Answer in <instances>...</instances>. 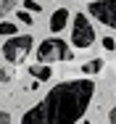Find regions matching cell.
Segmentation results:
<instances>
[{"label": "cell", "mask_w": 116, "mask_h": 124, "mask_svg": "<svg viewBox=\"0 0 116 124\" xmlns=\"http://www.w3.org/2000/svg\"><path fill=\"white\" fill-rule=\"evenodd\" d=\"M95 95L93 79H66L58 82L37 106L21 116L24 124H71L79 122Z\"/></svg>", "instance_id": "obj_1"}, {"label": "cell", "mask_w": 116, "mask_h": 124, "mask_svg": "<svg viewBox=\"0 0 116 124\" xmlns=\"http://www.w3.org/2000/svg\"><path fill=\"white\" fill-rule=\"evenodd\" d=\"M34 48V37L32 34H11V40H5L3 42V55H5V61L8 63H13V66H19L26 61V55L32 53Z\"/></svg>", "instance_id": "obj_2"}, {"label": "cell", "mask_w": 116, "mask_h": 124, "mask_svg": "<svg viewBox=\"0 0 116 124\" xmlns=\"http://www.w3.org/2000/svg\"><path fill=\"white\" fill-rule=\"evenodd\" d=\"M37 61L40 63H53V61H71V50L61 37H50L42 40V45L37 48Z\"/></svg>", "instance_id": "obj_3"}, {"label": "cell", "mask_w": 116, "mask_h": 124, "mask_svg": "<svg viewBox=\"0 0 116 124\" xmlns=\"http://www.w3.org/2000/svg\"><path fill=\"white\" fill-rule=\"evenodd\" d=\"M93 42H95V29L90 24V19L85 13H77L74 24H71V45L77 50H87L93 48Z\"/></svg>", "instance_id": "obj_4"}, {"label": "cell", "mask_w": 116, "mask_h": 124, "mask_svg": "<svg viewBox=\"0 0 116 124\" xmlns=\"http://www.w3.org/2000/svg\"><path fill=\"white\" fill-rule=\"evenodd\" d=\"M90 16L100 24L116 29V0H93L90 3Z\"/></svg>", "instance_id": "obj_5"}, {"label": "cell", "mask_w": 116, "mask_h": 124, "mask_svg": "<svg viewBox=\"0 0 116 124\" xmlns=\"http://www.w3.org/2000/svg\"><path fill=\"white\" fill-rule=\"evenodd\" d=\"M69 24V11L66 8H58V11H53V16H50V32L53 34H61L63 29Z\"/></svg>", "instance_id": "obj_6"}, {"label": "cell", "mask_w": 116, "mask_h": 124, "mask_svg": "<svg viewBox=\"0 0 116 124\" xmlns=\"http://www.w3.org/2000/svg\"><path fill=\"white\" fill-rule=\"evenodd\" d=\"M29 74L34 77V79H40V82H45V79H50L53 77V69H50V63H34V66H29Z\"/></svg>", "instance_id": "obj_7"}, {"label": "cell", "mask_w": 116, "mask_h": 124, "mask_svg": "<svg viewBox=\"0 0 116 124\" xmlns=\"http://www.w3.org/2000/svg\"><path fill=\"white\" fill-rule=\"evenodd\" d=\"M100 69H103V58H90L87 63H82V74H87V77L98 74Z\"/></svg>", "instance_id": "obj_8"}, {"label": "cell", "mask_w": 116, "mask_h": 124, "mask_svg": "<svg viewBox=\"0 0 116 124\" xmlns=\"http://www.w3.org/2000/svg\"><path fill=\"white\" fill-rule=\"evenodd\" d=\"M0 34H3V37L16 34V24H13V21H0Z\"/></svg>", "instance_id": "obj_9"}, {"label": "cell", "mask_w": 116, "mask_h": 124, "mask_svg": "<svg viewBox=\"0 0 116 124\" xmlns=\"http://www.w3.org/2000/svg\"><path fill=\"white\" fill-rule=\"evenodd\" d=\"M16 19H19L21 24H26V26H32V24H34V16H32V11H26V8L16 13Z\"/></svg>", "instance_id": "obj_10"}, {"label": "cell", "mask_w": 116, "mask_h": 124, "mask_svg": "<svg viewBox=\"0 0 116 124\" xmlns=\"http://www.w3.org/2000/svg\"><path fill=\"white\" fill-rule=\"evenodd\" d=\"M16 8V0H0V16H8Z\"/></svg>", "instance_id": "obj_11"}, {"label": "cell", "mask_w": 116, "mask_h": 124, "mask_svg": "<svg viewBox=\"0 0 116 124\" xmlns=\"http://www.w3.org/2000/svg\"><path fill=\"white\" fill-rule=\"evenodd\" d=\"M24 8L32 11V13H40V11H42V5H40L37 0H24Z\"/></svg>", "instance_id": "obj_12"}, {"label": "cell", "mask_w": 116, "mask_h": 124, "mask_svg": "<svg viewBox=\"0 0 116 124\" xmlns=\"http://www.w3.org/2000/svg\"><path fill=\"white\" fill-rule=\"evenodd\" d=\"M100 42H103L106 50H116V40H114V37H100Z\"/></svg>", "instance_id": "obj_13"}, {"label": "cell", "mask_w": 116, "mask_h": 124, "mask_svg": "<svg viewBox=\"0 0 116 124\" xmlns=\"http://www.w3.org/2000/svg\"><path fill=\"white\" fill-rule=\"evenodd\" d=\"M0 82H11V74L3 69V63H0Z\"/></svg>", "instance_id": "obj_14"}, {"label": "cell", "mask_w": 116, "mask_h": 124, "mask_svg": "<svg viewBox=\"0 0 116 124\" xmlns=\"http://www.w3.org/2000/svg\"><path fill=\"white\" fill-rule=\"evenodd\" d=\"M11 122V114L8 111H0V124H8Z\"/></svg>", "instance_id": "obj_15"}, {"label": "cell", "mask_w": 116, "mask_h": 124, "mask_svg": "<svg viewBox=\"0 0 116 124\" xmlns=\"http://www.w3.org/2000/svg\"><path fill=\"white\" fill-rule=\"evenodd\" d=\"M108 122H111V124H116V106L108 111Z\"/></svg>", "instance_id": "obj_16"}]
</instances>
